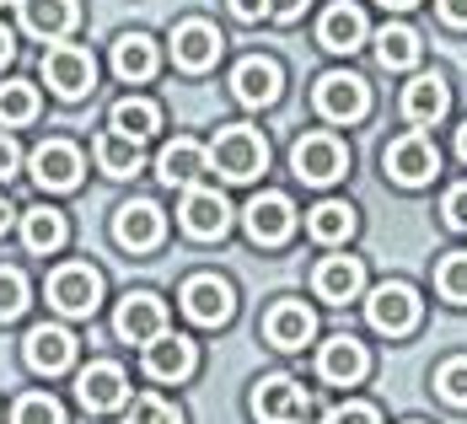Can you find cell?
Segmentation results:
<instances>
[{
  "mask_svg": "<svg viewBox=\"0 0 467 424\" xmlns=\"http://www.w3.org/2000/svg\"><path fill=\"white\" fill-rule=\"evenodd\" d=\"M210 167L221 172V178H232V183H253L264 167H269V145L258 129H247V124H232V129H221L215 140H210Z\"/></svg>",
  "mask_w": 467,
  "mask_h": 424,
  "instance_id": "1",
  "label": "cell"
},
{
  "mask_svg": "<svg viewBox=\"0 0 467 424\" xmlns=\"http://www.w3.org/2000/svg\"><path fill=\"white\" fill-rule=\"evenodd\" d=\"M253 414L264 424H317V398L301 387V381L290 377H269L258 381V392H253Z\"/></svg>",
  "mask_w": 467,
  "mask_h": 424,
  "instance_id": "2",
  "label": "cell"
},
{
  "mask_svg": "<svg viewBox=\"0 0 467 424\" xmlns=\"http://www.w3.org/2000/svg\"><path fill=\"white\" fill-rule=\"evenodd\" d=\"M97 301H102V274L92 264H59L48 274V306L65 312V317H92Z\"/></svg>",
  "mask_w": 467,
  "mask_h": 424,
  "instance_id": "3",
  "label": "cell"
},
{
  "mask_svg": "<svg viewBox=\"0 0 467 424\" xmlns=\"http://www.w3.org/2000/svg\"><path fill=\"white\" fill-rule=\"evenodd\" d=\"M312 102H317V113L327 124H360L371 113V87L360 76H349V70H327L317 81V92H312Z\"/></svg>",
  "mask_w": 467,
  "mask_h": 424,
  "instance_id": "4",
  "label": "cell"
},
{
  "mask_svg": "<svg viewBox=\"0 0 467 424\" xmlns=\"http://www.w3.org/2000/svg\"><path fill=\"white\" fill-rule=\"evenodd\" d=\"M290 167H296L301 183L327 189V183H338L349 172V150L333 140V135H306V140H296V150H290Z\"/></svg>",
  "mask_w": 467,
  "mask_h": 424,
  "instance_id": "5",
  "label": "cell"
},
{
  "mask_svg": "<svg viewBox=\"0 0 467 424\" xmlns=\"http://www.w3.org/2000/svg\"><path fill=\"white\" fill-rule=\"evenodd\" d=\"M366 312H371V328L376 333H414V323H420V295H414V284L403 280H387L371 290V301H366Z\"/></svg>",
  "mask_w": 467,
  "mask_h": 424,
  "instance_id": "6",
  "label": "cell"
},
{
  "mask_svg": "<svg viewBox=\"0 0 467 424\" xmlns=\"http://www.w3.org/2000/svg\"><path fill=\"white\" fill-rule=\"evenodd\" d=\"M178 215H183V232L199 236V242H215V236H226V226H232V204L221 199V189H204V183H188L183 189Z\"/></svg>",
  "mask_w": 467,
  "mask_h": 424,
  "instance_id": "7",
  "label": "cell"
},
{
  "mask_svg": "<svg viewBox=\"0 0 467 424\" xmlns=\"http://www.w3.org/2000/svg\"><path fill=\"white\" fill-rule=\"evenodd\" d=\"M435 172H441V150L424 140V135H403V140L387 145V178H392V183L424 189Z\"/></svg>",
  "mask_w": 467,
  "mask_h": 424,
  "instance_id": "8",
  "label": "cell"
},
{
  "mask_svg": "<svg viewBox=\"0 0 467 424\" xmlns=\"http://www.w3.org/2000/svg\"><path fill=\"white\" fill-rule=\"evenodd\" d=\"M167 232V215H161V204H150V199H130V204H119V215H113V242L124 247V253H150L156 242Z\"/></svg>",
  "mask_w": 467,
  "mask_h": 424,
  "instance_id": "9",
  "label": "cell"
},
{
  "mask_svg": "<svg viewBox=\"0 0 467 424\" xmlns=\"http://www.w3.org/2000/svg\"><path fill=\"white\" fill-rule=\"evenodd\" d=\"M113 333H119L124 344H150L156 333H167V306H161V295L130 290V295L119 301V312H113Z\"/></svg>",
  "mask_w": 467,
  "mask_h": 424,
  "instance_id": "10",
  "label": "cell"
},
{
  "mask_svg": "<svg viewBox=\"0 0 467 424\" xmlns=\"http://www.w3.org/2000/svg\"><path fill=\"white\" fill-rule=\"evenodd\" d=\"M199 371V349L183 333H156L145 344V377L150 381H188Z\"/></svg>",
  "mask_w": 467,
  "mask_h": 424,
  "instance_id": "11",
  "label": "cell"
},
{
  "mask_svg": "<svg viewBox=\"0 0 467 424\" xmlns=\"http://www.w3.org/2000/svg\"><path fill=\"white\" fill-rule=\"evenodd\" d=\"M44 76H48V87H54L59 97H87V92H92V81H97V65H92V54H87V48L54 44L44 54Z\"/></svg>",
  "mask_w": 467,
  "mask_h": 424,
  "instance_id": "12",
  "label": "cell"
},
{
  "mask_svg": "<svg viewBox=\"0 0 467 424\" xmlns=\"http://www.w3.org/2000/svg\"><path fill=\"white\" fill-rule=\"evenodd\" d=\"M33 183L48 193H70L76 183H81V150L70 140H44L38 150H33Z\"/></svg>",
  "mask_w": 467,
  "mask_h": 424,
  "instance_id": "13",
  "label": "cell"
},
{
  "mask_svg": "<svg viewBox=\"0 0 467 424\" xmlns=\"http://www.w3.org/2000/svg\"><path fill=\"white\" fill-rule=\"evenodd\" d=\"M183 312L193 317V323H204V328H221V323L236 312L232 284L221 280V274H193V280L183 284Z\"/></svg>",
  "mask_w": 467,
  "mask_h": 424,
  "instance_id": "14",
  "label": "cell"
},
{
  "mask_svg": "<svg viewBox=\"0 0 467 424\" xmlns=\"http://www.w3.org/2000/svg\"><path fill=\"white\" fill-rule=\"evenodd\" d=\"M242 221H247V236H253L258 247H280L285 236L296 232V204H290L285 193H258Z\"/></svg>",
  "mask_w": 467,
  "mask_h": 424,
  "instance_id": "15",
  "label": "cell"
},
{
  "mask_svg": "<svg viewBox=\"0 0 467 424\" xmlns=\"http://www.w3.org/2000/svg\"><path fill=\"white\" fill-rule=\"evenodd\" d=\"M76 398H81V408L108 414V408H124V398H130V381H124V371H119L113 360H92V366L76 377Z\"/></svg>",
  "mask_w": 467,
  "mask_h": 424,
  "instance_id": "16",
  "label": "cell"
},
{
  "mask_svg": "<svg viewBox=\"0 0 467 424\" xmlns=\"http://www.w3.org/2000/svg\"><path fill=\"white\" fill-rule=\"evenodd\" d=\"M317 371H323V381H333V387H360L366 371H371V355H366V344H360V338L338 333V338H327V344H323Z\"/></svg>",
  "mask_w": 467,
  "mask_h": 424,
  "instance_id": "17",
  "label": "cell"
},
{
  "mask_svg": "<svg viewBox=\"0 0 467 424\" xmlns=\"http://www.w3.org/2000/svg\"><path fill=\"white\" fill-rule=\"evenodd\" d=\"M70 360H76V333L70 328L38 323V328L27 333V366H33L38 377H59V371H70Z\"/></svg>",
  "mask_w": 467,
  "mask_h": 424,
  "instance_id": "18",
  "label": "cell"
},
{
  "mask_svg": "<svg viewBox=\"0 0 467 424\" xmlns=\"http://www.w3.org/2000/svg\"><path fill=\"white\" fill-rule=\"evenodd\" d=\"M285 87V70L275 59H264V54H253V59H242L232 70V92L247 102V108H269Z\"/></svg>",
  "mask_w": 467,
  "mask_h": 424,
  "instance_id": "19",
  "label": "cell"
},
{
  "mask_svg": "<svg viewBox=\"0 0 467 424\" xmlns=\"http://www.w3.org/2000/svg\"><path fill=\"white\" fill-rule=\"evenodd\" d=\"M317 44H323L327 54H355V48L366 44V11L349 5V0L327 5L323 22H317Z\"/></svg>",
  "mask_w": 467,
  "mask_h": 424,
  "instance_id": "20",
  "label": "cell"
},
{
  "mask_svg": "<svg viewBox=\"0 0 467 424\" xmlns=\"http://www.w3.org/2000/svg\"><path fill=\"white\" fill-rule=\"evenodd\" d=\"M172 59H178V70H210L221 59V33L210 22H178L172 27Z\"/></svg>",
  "mask_w": 467,
  "mask_h": 424,
  "instance_id": "21",
  "label": "cell"
},
{
  "mask_svg": "<svg viewBox=\"0 0 467 424\" xmlns=\"http://www.w3.org/2000/svg\"><path fill=\"white\" fill-rule=\"evenodd\" d=\"M264 333H269L275 349H306L312 333H317V317H312L306 301H280V306L264 317Z\"/></svg>",
  "mask_w": 467,
  "mask_h": 424,
  "instance_id": "22",
  "label": "cell"
},
{
  "mask_svg": "<svg viewBox=\"0 0 467 424\" xmlns=\"http://www.w3.org/2000/svg\"><path fill=\"white\" fill-rule=\"evenodd\" d=\"M199 172H210V156H204V145L199 140L161 145V156H156V178H161L167 189H188V183H199Z\"/></svg>",
  "mask_w": 467,
  "mask_h": 424,
  "instance_id": "23",
  "label": "cell"
},
{
  "mask_svg": "<svg viewBox=\"0 0 467 424\" xmlns=\"http://www.w3.org/2000/svg\"><path fill=\"white\" fill-rule=\"evenodd\" d=\"M446 108H451V92H446L441 76H414V81L403 87V119H409V124H441Z\"/></svg>",
  "mask_w": 467,
  "mask_h": 424,
  "instance_id": "24",
  "label": "cell"
},
{
  "mask_svg": "<svg viewBox=\"0 0 467 424\" xmlns=\"http://www.w3.org/2000/svg\"><path fill=\"white\" fill-rule=\"evenodd\" d=\"M312 284H317V295H323V301L344 306V301H355V295H360V284H366V264H360V258H323V264H317V274H312Z\"/></svg>",
  "mask_w": 467,
  "mask_h": 424,
  "instance_id": "25",
  "label": "cell"
},
{
  "mask_svg": "<svg viewBox=\"0 0 467 424\" xmlns=\"http://www.w3.org/2000/svg\"><path fill=\"white\" fill-rule=\"evenodd\" d=\"M22 27L44 44L65 38L76 27V0H22Z\"/></svg>",
  "mask_w": 467,
  "mask_h": 424,
  "instance_id": "26",
  "label": "cell"
},
{
  "mask_svg": "<svg viewBox=\"0 0 467 424\" xmlns=\"http://www.w3.org/2000/svg\"><path fill=\"white\" fill-rule=\"evenodd\" d=\"M108 129L124 135V140H150V135L161 129V108L145 102V97H124V102H113V113H108Z\"/></svg>",
  "mask_w": 467,
  "mask_h": 424,
  "instance_id": "27",
  "label": "cell"
},
{
  "mask_svg": "<svg viewBox=\"0 0 467 424\" xmlns=\"http://www.w3.org/2000/svg\"><path fill=\"white\" fill-rule=\"evenodd\" d=\"M65 236H70V226H65V215H59L54 204H33V210L22 215V242H27V253H59Z\"/></svg>",
  "mask_w": 467,
  "mask_h": 424,
  "instance_id": "28",
  "label": "cell"
},
{
  "mask_svg": "<svg viewBox=\"0 0 467 424\" xmlns=\"http://www.w3.org/2000/svg\"><path fill=\"white\" fill-rule=\"evenodd\" d=\"M376 59H381L387 70H414V65H420V33L403 27V22H387V27L376 33Z\"/></svg>",
  "mask_w": 467,
  "mask_h": 424,
  "instance_id": "29",
  "label": "cell"
},
{
  "mask_svg": "<svg viewBox=\"0 0 467 424\" xmlns=\"http://www.w3.org/2000/svg\"><path fill=\"white\" fill-rule=\"evenodd\" d=\"M113 70H119L124 81H150V76H156V44H150L145 33H124V38L113 44Z\"/></svg>",
  "mask_w": 467,
  "mask_h": 424,
  "instance_id": "30",
  "label": "cell"
},
{
  "mask_svg": "<svg viewBox=\"0 0 467 424\" xmlns=\"http://www.w3.org/2000/svg\"><path fill=\"white\" fill-rule=\"evenodd\" d=\"M306 232L317 236L323 247H338V242H349V236H355V210H349V204H338V199H323V204L306 215Z\"/></svg>",
  "mask_w": 467,
  "mask_h": 424,
  "instance_id": "31",
  "label": "cell"
},
{
  "mask_svg": "<svg viewBox=\"0 0 467 424\" xmlns=\"http://www.w3.org/2000/svg\"><path fill=\"white\" fill-rule=\"evenodd\" d=\"M97 167L108 172V178H135L140 172V140H124V135H102L97 140Z\"/></svg>",
  "mask_w": 467,
  "mask_h": 424,
  "instance_id": "32",
  "label": "cell"
},
{
  "mask_svg": "<svg viewBox=\"0 0 467 424\" xmlns=\"http://www.w3.org/2000/svg\"><path fill=\"white\" fill-rule=\"evenodd\" d=\"M27 119H38V92H33L27 81H5V87H0V124L16 129V124H27Z\"/></svg>",
  "mask_w": 467,
  "mask_h": 424,
  "instance_id": "33",
  "label": "cell"
},
{
  "mask_svg": "<svg viewBox=\"0 0 467 424\" xmlns=\"http://www.w3.org/2000/svg\"><path fill=\"white\" fill-rule=\"evenodd\" d=\"M435 290H441L446 301L467 306V253H446V258H441V269H435Z\"/></svg>",
  "mask_w": 467,
  "mask_h": 424,
  "instance_id": "34",
  "label": "cell"
},
{
  "mask_svg": "<svg viewBox=\"0 0 467 424\" xmlns=\"http://www.w3.org/2000/svg\"><path fill=\"white\" fill-rule=\"evenodd\" d=\"M27 274L22 269H0V323H16L27 312Z\"/></svg>",
  "mask_w": 467,
  "mask_h": 424,
  "instance_id": "35",
  "label": "cell"
},
{
  "mask_svg": "<svg viewBox=\"0 0 467 424\" xmlns=\"http://www.w3.org/2000/svg\"><path fill=\"white\" fill-rule=\"evenodd\" d=\"M11 424H65V408H59L48 392H27V398L11 408Z\"/></svg>",
  "mask_w": 467,
  "mask_h": 424,
  "instance_id": "36",
  "label": "cell"
},
{
  "mask_svg": "<svg viewBox=\"0 0 467 424\" xmlns=\"http://www.w3.org/2000/svg\"><path fill=\"white\" fill-rule=\"evenodd\" d=\"M124 424H183V414L172 408V403H161V398H135L130 403V414H124Z\"/></svg>",
  "mask_w": 467,
  "mask_h": 424,
  "instance_id": "37",
  "label": "cell"
},
{
  "mask_svg": "<svg viewBox=\"0 0 467 424\" xmlns=\"http://www.w3.org/2000/svg\"><path fill=\"white\" fill-rule=\"evenodd\" d=\"M435 392H441L451 408H467V360H446L441 377H435Z\"/></svg>",
  "mask_w": 467,
  "mask_h": 424,
  "instance_id": "38",
  "label": "cell"
},
{
  "mask_svg": "<svg viewBox=\"0 0 467 424\" xmlns=\"http://www.w3.org/2000/svg\"><path fill=\"white\" fill-rule=\"evenodd\" d=\"M441 215H446V226H451V232H467V183H457V189L446 193Z\"/></svg>",
  "mask_w": 467,
  "mask_h": 424,
  "instance_id": "39",
  "label": "cell"
},
{
  "mask_svg": "<svg viewBox=\"0 0 467 424\" xmlns=\"http://www.w3.org/2000/svg\"><path fill=\"white\" fill-rule=\"evenodd\" d=\"M327 424H381V414H376L371 403H338L327 414Z\"/></svg>",
  "mask_w": 467,
  "mask_h": 424,
  "instance_id": "40",
  "label": "cell"
},
{
  "mask_svg": "<svg viewBox=\"0 0 467 424\" xmlns=\"http://www.w3.org/2000/svg\"><path fill=\"white\" fill-rule=\"evenodd\" d=\"M16 167H22V150H16L11 135H0V183H11V178H16Z\"/></svg>",
  "mask_w": 467,
  "mask_h": 424,
  "instance_id": "41",
  "label": "cell"
},
{
  "mask_svg": "<svg viewBox=\"0 0 467 424\" xmlns=\"http://www.w3.org/2000/svg\"><path fill=\"white\" fill-rule=\"evenodd\" d=\"M301 11H306V0H269V16L275 22H296Z\"/></svg>",
  "mask_w": 467,
  "mask_h": 424,
  "instance_id": "42",
  "label": "cell"
},
{
  "mask_svg": "<svg viewBox=\"0 0 467 424\" xmlns=\"http://www.w3.org/2000/svg\"><path fill=\"white\" fill-rule=\"evenodd\" d=\"M232 11L242 22H258V16H269V0H232Z\"/></svg>",
  "mask_w": 467,
  "mask_h": 424,
  "instance_id": "43",
  "label": "cell"
},
{
  "mask_svg": "<svg viewBox=\"0 0 467 424\" xmlns=\"http://www.w3.org/2000/svg\"><path fill=\"white\" fill-rule=\"evenodd\" d=\"M441 16H446L451 27H467V0H441Z\"/></svg>",
  "mask_w": 467,
  "mask_h": 424,
  "instance_id": "44",
  "label": "cell"
},
{
  "mask_svg": "<svg viewBox=\"0 0 467 424\" xmlns=\"http://www.w3.org/2000/svg\"><path fill=\"white\" fill-rule=\"evenodd\" d=\"M11 54H16V44H11V33H5V27H0V65H5V59H11Z\"/></svg>",
  "mask_w": 467,
  "mask_h": 424,
  "instance_id": "45",
  "label": "cell"
},
{
  "mask_svg": "<svg viewBox=\"0 0 467 424\" xmlns=\"http://www.w3.org/2000/svg\"><path fill=\"white\" fill-rule=\"evenodd\" d=\"M5 226H11V204L0 199V232H5Z\"/></svg>",
  "mask_w": 467,
  "mask_h": 424,
  "instance_id": "46",
  "label": "cell"
},
{
  "mask_svg": "<svg viewBox=\"0 0 467 424\" xmlns=\"http://www.w3.org/2000/svg\"><path fill=\"white\" fill-rule=\"evenodd\" d=\"M381 5H387V11H409L414 0H381Z\"/></svg>",
  "mask_w": 467,
  "mask_h": 424,
  "instance_id": "47",
  "label": "cell"
},
{
  "mask_svg": "<svg viewBox=\"0 0 467 424\" xmlns=\"http://www.w3.org/2000/svg\"><path fill=\"white\" fill-rule=\"evenodd\" d=\"M457 150H462V161H467V124L457 129Z\"/></svg>",
  "mask_w": 467,
  "mask_h": 424,
  "instance_id": "48",
  "label": "cell"
},
{
  "mask_svg": "<svg viewBox=\"0 0 467 424\" xmlns=\"http://www.w3.org/2000/svg\"><path fill=\"white\" fill-rule=\"evenodd\" d=\"M0 5H5V0H0Z\"/></svg>",
  "mask_w": 467,
  "mask_h": 424,
  "instance_id": "49",
  "label": "cell"
}]
</instances>
